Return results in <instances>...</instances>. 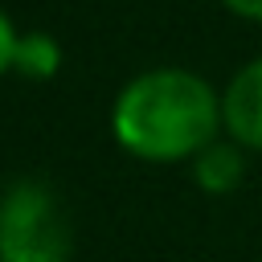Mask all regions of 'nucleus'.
<instances>
[{
	"mask_svg": "<svg viewBox=\"0 0 262 262\" xmlns=\"http://www.w3.org/2000/svg\"><path fill=\"white\" fill-rule=\"evenodd\" d=\"M115 139L151 164L196 160L221 127V98L192 70H147L127 82L111 111Z\"/></svg>",
	"mask_w": 262,
	"mask_h": 262,
	"instance_id": "nucleus-1",
	"label": "nucleus"
},
{
	"mask_svg": "<svg viewBox=\"0 0 262 262\" xmlns=\"http://www.w3.org/2000/svg\"><path fill=\"white\" fill-rule=\"evenodd\" d=\"M16 41H20V33L12 29V20H8V16H4V8H0V74H4V70H12Z\"/></svg>",
	"mask_w": 262,
	"mask_h": 262,
	"instance_id": "nucleus-6",
	"label": "nucleus"
},
{
	"mask_svg": "<svg viewBox=\"0 0 262 262\" xmlns=\"http://www.w3.org/2000/svg\"><path fill=\"white\" fill-rule=\"evenodd\" d=\"M229 12L246 16V20H262V0H221Z\"/></svg>",
	"mask_w": 262,
	"mask_h": 262,
	"instance_id": "nucleus-7",
	"label": "nucleus"
},
{
	"mask_svg": "<svg viewBox=\"0 0 262 262\" xmlns=\"http://www.w3.org/2000/svg\"><path fill=\"white\" fill-rule=\"evenodd\" d=\"M61 66V49L49 33H20L16 53H12V70L25 78H53Z\"/></svg>",
	"mask_w": 262,
	"mask_h": 262,
	"instance_id": "nucleus-5",
	"label": "nucleus"
},
{
	"mask_svg": "<svg viewBox=\"0 0 262 262\" xmlns=\"http://www.w3.org/2000/svg\"><path fill=\"white\" fill-rule=\"evenodd\" d=\"M221 127L237 147L262 151V57L242 66L221 94Z\"/></svg>",
	"mask_w": 262,
	"mask_h": 262,
	"instance_id": "nucleus-3",
	"label": "nucleus"
},
{
	"mask_svg": "<svg viewBox=\"0 0 262 262\" xmlns=\"http://www.w3.org/2000/svg\"><path fill=\"white\" fill-rule=\"evenodd\" d=\"M192 176L205 192H229L242 180V147L237 143H209L196 160H192Z\"/></svg>",
	"mask_w": 262,
	"mask_h": 262,
	"instance_id": "nucleus-4",
	"label": "nucleus"
},
{
	"mask_svg": "<svg viewBox=\"0 0 262 262\" xmlns=\"http://www.w3.org/2000/svg\"><path fill=\"white\" fill-rule=\"evenodd\" d=\"M70 225L41 180H16L0 196V262H66Z\"/></svg>",
	"mask_w": 262,
	"mask_h": 262,
	"instance_id": "nucleus-2",
	"label": "nucleus"
}]
</instances>
